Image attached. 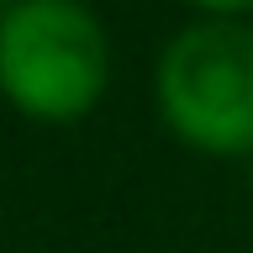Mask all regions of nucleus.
<instances>
[{
    "label": "nucleus",
    "instance_id": "1",
    "mask_svg": "<svg viewBox=\"0 0 253 253\" xmlns=\"http://www.w3.org/2000/svg\"><path fill=\"white\" fill-rule=\"evenodd\" d=\"M111 42L84 0H11L0 16V95L32 122H79L100 100Z\"/></svg>",
    "mask_w": 253,
    "mask_h": 253
},
{
    "label": "nucleus",
    "instance_id": "2",
    "mask_svg": "<svg viewBox=\"0 0 253 253\" xmlns=\"http://www.w3.org/2000/svg\"><path fill=\"white\" fill-rule=\"evenodd\" d=\"M158 116L216 158L253 153V27L201 16L179 27L153 69Z\"/></svg>",
    "mask_w": 253,
    "mask_h": 253
},
{
    "label": "nucleus",
    "instance_id": "4",
    "mask_svg": "<svg viewBox=\"0 0 253 253\" xmlns=\"http://www.w3.org/2000/svg\"><path fill=\"white\" fill-rule=\"evenodd\" d=\"M5 5H11V0H0V16H5Z\"/></svg>",
    "mask_w": 253,
    "mask_h": 253
},
{
    "label": "nucleus",
    "instance_id": "3",
    "mask_svg": "<svg viewBox=\"0 0 253 253\" xmlns=\"http://www.w3.org/2000/svg\"><path fill=\"white\" fill-rule=\"evenodd\" d=\"M195 11H206V16H227V21H237L243 11H253V0H190Z\"/></svg>",
    "mask_w": 253,
    "mask_h": 253
}]
</instances>
